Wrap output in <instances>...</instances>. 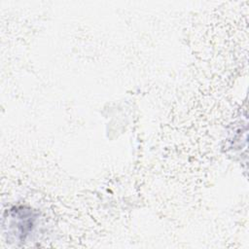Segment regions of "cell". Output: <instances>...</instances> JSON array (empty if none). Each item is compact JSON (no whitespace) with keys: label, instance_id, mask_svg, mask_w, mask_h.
Listing matches in <instances>:
<instances>
[{"label":"cell","instance_id":"6da1fadb","mask_svg":"<svg viewBox=\"0 0 249 249\" xmlns=\"http://www.w3.org/2000/svg\"><path fill=\"white\" fill-rule=\"evenodd\" d=\"M8 223V232L16 236L20 242L26 241V238L35 228L36 214L26 207H14L8 212V217L4 218Z\"/></svg>","mask_w":249,"mask_h":249}]
</instances>
